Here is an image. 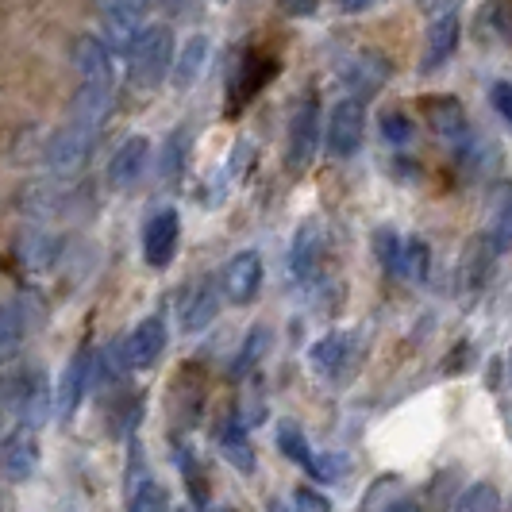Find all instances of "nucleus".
I'll list each match as a JSON object with an SVG mask.
<instances>
[{"instance_id": "obj_38", "label": "nucleus", "mask_w": 512, "mask_h": 512, "mask_svg": "<svg viewBox=\"0 0 512 512\" xmlns=\"http://www.w3.org/2000/svg\"><path fill=\"white\" fill-rule=\"evenodd\" d=\"M216 4H228V0H216Z\"/></svg>"}, {"instance_id": "obj_33", "label": "nucleus", "mask_w": 512, "mask_h": 512, "mask_svg": "<svg viewBox=\"0 0 512 512\" xmlns=\"http://www.w3.org/2000/svg\"><path fill=\"white\" fill-rule=\"evenodd\" d=\"M293 505H297V509L328 512V509H332V497H324V493H316V489L301 486V489H297V493H293Z\"/></svg>"}, {"instance_id": "obj_5", "label": "nucleus", "mask_w": 512, "mask_h": 512, "mask_svg": "<svg viewBox=\"0 0 512 512\" xmlns=\"http://www.w3.org/2000/svg\"><path fill=\"white\" fill-rule=\"evenodd\" d=\"M362 135H366V101L347 97V101L335 104L332 116H328V135H324L328 154H332V158H351V154H359Z\"/></svg>"}, {"instance_id": "obj_8", "label": "nucleus", "mask_w": 512, "mask_h": 512, "mask_svg": "<svg viewBox=\"0 0 512 512\" xmlns=\"http://www.w3.org/2000/svg\"><path fill=\"white\" fill-rule=\"evenodd\" d=\"M324 251H328V239H324V224L320 220H305L297 235H293V247H289V278L297 285H308L320 266H324Z\"/></svg>"}, {"instance_id": "obj_19", "label": "nucleus", "mask_w": 512, "mask_h": 512, "mask_svg": "<svg viewBox=\"0 0 512 512\" xmlns=\"http://www.w3.org/2000/svg\"><path fill=\"white\" fill-rule=\"evenodd\" d=\"M216 439H220L224 459H228L239 474H255V443H251V436H247V424H243V420L228 416V420L220 424Z\"/></svg>"}, {"instance_id": "obj_34", "label": "nucleus", "mask_w": 512, "mask_h": 512, "mask_svg": "<svg viewBox=\"0 0 512 512\" xmlns=\"http://www.w3.org/2000/svg\"><path fill=\"white\" fill-rule=\"evenodd\" d=\"M185 143H189V131H174V135H170V154H166V166H162V174H166V178L174 174V162L181 166V154H185Z\"/></svg>"}, {"instance_id": "obj_12", "label": "nucleus", "mask_w": 512, "mask_h": 512, "mask_svg": "<svg viewBox=\"0 0 512 512\" xmlns=\"http://www.w3.org/2000/svg\"><path fill=\"white\" fill-rule=\"evenodd\" d=\"M97 135H101V128H93V124H85V120L70 116V120H66V128L54 131L51 147H47V162H51V166H58V170L77 166L85 154L93 151Z\"/></svg>"}, {"instance_id": "obj_32", "label": "nucleus", "mask_w": 512, "mask_h": 512, "mask_svg": "<svg viewBox=\"0 0 512 512\" xmlns=\"http://www.w3.org/2000/svg\"><path fill=\"white\" fill-rule=\"evenodd\" d=\"M489 104L497 108V116L509 124L512 120V85L509 81H493V89H489Z\"/></svg>"}, {"instance_id": "obj_6", "label": "nucleus", "mask_w": 512, "mask_h": 512, "mask_svg": "<svg viewBox=\"0 0 512 512\" xmlns=\"http://www.w3.org/2000/svg\"><path fill=\"white\" fill-rule=\"evenodd\" d=\"M181 243V216L178 208H158L151 220L143 224V258L154 270H166Z\"/></svg>"}, {"instance_id": "obj_14", "label": "nucleus", "mask_w": 512, "mask_h": 512, "mask_svg": "<svg viewBox=\"0 0 512 512\" xmlns=\"http://www.w3.org/2000/svg\"><path fill=\"white\" fill-rule=\"evenodd\" d=\"M274 74H278V62H274V58H262L258 51L243 54V58H239V70H235V77H231V85H228V112L243 108Z\"/></svg>"}, {"instance_id": "obj_35", "label": "nucleus", "mask_w": 512, "mask_h": 512, "mask_svg": "<svg viewBox=\"0 0 512 512\" xmlns=\"http://www.w3.org/2000/svg\"><path fill=\"white\" fill-rule=\"evenodd\" d=\"M316 4H320V0H282V8L289 12V16H312Z\"/></svg>"}, {"instance_id": "obj_4", "label": "nucleus", "mask_w": 512, "mask_h": 512, "mask_svg": "<svg viewBox=\"0 0 512 512\" xmlns=\"http://www.w3.org/2000/svg\"><path fill=\"white\" fill-rule=\"evenodd\" d=\"M320 147V101L305 97V104L293 112V124H289V139H285V166L293 174H301L312 166Z\"/></svg>"}, {"instance_id": "obj_31", "label": "nucleus", "mask_w": 512, "mask_h": 512, "mask_svg": "<svg viewBox=\"0 0 512 512\" xmlns=\"http://www.w3.org/2000/svg\"><path fill=\"white\" fill-rule=\"evenodd\" d=\"M459 509L462 512H474V509H501V497L493 493L489 486H474L466 497L459 501Z\"/></svg>"}, {"instance_id": "obj_10", "label": "nucleus", "mask_w": 512, "mask_h": 512, "mask_svg": "<svg viewBox=\"0 0 512 512\" xmlns=\"http://www.w3.org/2000/svg\"><path fill=\"white\" fill-rule=\"evenodd\" d=\"M220 297H228L231 305H251L262 285V258L258 251H239L224 262L220 270Z\"/></svg>"}, {"instance_id": "obj_26", "label": "nucleus", "mask_w": 512, "mask_h": 512, "mask_svg": "<svg viewBox=\"0 0 512 512\" xmlns=\"http://www.w3.org/2000/svg\"><path fill=\"white\" fill-rule=\"evenodd\" d=\"M401 247H405V239H401L393 228L374 231V255H378V262H382V270L389 274V278L401 274Z\"/></svg>"}, {"instance_id": "obj_11", "label": "nucleus", "mask_w": 512, "mask_h": 512, "mask_svg": "<svg viewBox=\"0 0 512 512\" xmlns=\"http://www.w3.org/2000/svg\"><path fill=\"white\" fill-rule=\"evenodd\" d=\"M220 312V285L212 278H201V282L185 285L178 297V324L185 335H197L205 332L208 324L216 320Z\"/></svg>"}, {"instance_id": "obj_37", "label": "nucleus", "mask_w": 512, "mask_h": 512, "mask_svg": "<svg viewBox=\"0 0 512 512\" xmlns=\"http://www.w3.org/2000/svg\"><path fill=\"white\" fill-rule=\"evenodd\" d=\"M0 428H4V416H0Z\"/></svg>"}, {"instance_id": "obj_17", "label": "nucleus", "mask_w": 512, "mask_h": 512, "mask_svg": "<svg viewBox=\"0 0 512 512\" xmlns=\"http://www.w3.org/2000/svg\"><path fill=\"white\" fill-rule=\"evenodd\" d=\"M74 70L85 85H108L112 81V51L104 47L101 39L81 35L74 43Z\"/></svg>"}, {"instance_id": "obj_36", "label": "nucleus", "mask_w": 512, "mask_h": 512, "mask_svg": "<svg viewBox=\"0 0 512 512\" xmlns=\"http://www.w3.org/2000/svg\"><path fill=\"white\" fill-rule=\"evenodd\" d=\"M370 4H374V0H339V8H343V12H366Z\"/></svg>"}, {"instance_id": "obj_15", "label": "nucleus", "mask_w": 512, "mask_h": 512, "mask_svg": "<svg viewBox=\"0 0 512 512\" xmlns=\"http://www.w3.org/2000/svg\"><path fill=\"white\" fill-rule=\"evenodd\" d=\"M147 162H151V143H147V135H128L116 154H112V162H108V185L112 189H131L135 181L147 174Z\"/></svg>"}, {"instance_id": "obj_3", "label": "nucleus", "mask_w": 512, "mask_h": 512, "mask_svg": "<svg viewBox=\"0 0 512 512\" xmlns=\"http://www.w3.org/2000/svg\"><path fill=\"white\" fill-rule=\"evenodd\" d=\"M158 4H162V0H101L97 8H101V24H104V35H108L104 47L112 54L128 51L135 31L143 27V20L151 16Z\"/></svg>"}, {"instance_id": "obj_24", "label": "nucleus", "mask_w": 512, "mask_h": 512, "mask_svg": "<svg viewBox=\"0 0 512 512\" xmlns=\"http://www.w3.org/2000/svg\"><path fill=\"white\" fill-rule=\"evenodd\" d=\"M278 451H282L289 462H297V466L312 470L316 451L308 447V439H305V432H301V424H297V420H282V424H278Z\"/></svg>"}, {"instance_id": "obj_22", "label": "nucleus", "mask_w": 512, "mask_h": 512, "mask_svg": "<svg viewBox=\"0 0 512 512\" xmlns=\"http://www.w3.org/2000/svg\"><path fill=\"white\" fill-rule=\"evenodd\" d=\"M266 355H270V328H266V324H255V328L247 332V339L239 343V355L231 362V378L255 374L258 366L266 362Z\"/></svg>"}, {"instance_id": "obj_18", "label": "nucleus", "mask_w": 512, "mask_h": 512, "mask_svg": "<svg viewBox=\"0 0 512 512\" xmlns=\"http://www.w3.org/2000/svg\"><path fill=\"white\" fill-rule=\"evenodd\" d=\"M0 462H4V474H8V478H16V482L31 478L35 466H39V443H35V432H31V428H20L16 436L4 439V455H0Z\"/></svg>"}, {"instance_id": "obj_7", "label": "nucleus", "mask_w": 512, "mask_h": 512, "mask_svg": "<svg viewBox=\"0 0 512 512\" xmlns=\"http://www.w3.org/2000/svg\"><path fill=\"white\" fill-rule=\"evenodd\" d=\"M393 74V66H389V58L382 51H374V47H366V51H355L351 54V62H343L339 66V77H343V85L359 97V101H370L374 93H382V85L389 81Z\"/></svg>"}, {"instance_id": "obj_23", "label": "nucleus", "mask_w": 512, "mask_h": 512, "mask_svg": "<svg viewBox=\"0 0 512 512\" xmlns=\"http://www.w3.org/2000/svg\"><path fill=\"white\" fill-rule=\"evenodd\" d=\"M428 270H432V247L424 239H405L401 247V282H428Z\"/></svg>"}, {"instance_id": "obj_1", "label": "nucleus", "mask_w": 512, "mask_h": 512, "mask_svg": "<svg viewBox=\"0 0 512 512\" xmlns=\"http://www.w3.org/2000/svg\"><path fill=\"white\" fill-rule=\"evenodd\" d=\"M124 54H128L131 81L139 89H158L174 62V35H170V27H139Z\"/></svg>"}, {"instance_id": "obj_27", "label": "nucleus", "mask_w": 512, "mask_h": 512, "mask_svg": "<svg viewBox=\"0 0 512 512\" xmlns=\"http://www.w3.org/2000/svg\"><path fill=\"white\" fill-rule=\"evenodd\" d=\"M166 505H170V497L162 493V486L154 482L151 474H147V478H135V482H131L128 509L143 512V509H166Z\"/></svg>"}, {"instance_id": "obj_29", "label": "nucleus", "mask_w": 512, "mask_h": 512, "mask_svg": "<svg viewBox=\"0 0 512 512\" xmlns=\"http://www.w3.org/2000/svg\"><path fill=\"white\" fill-rule=\"evenodd\" d=\"M382 135H385V143H393V147H409L416 131H412V120L405 116V112H385Z\"/></svg>"}, {"instance_id": "obj_16", "label": "nucleus", "mask_w": 512, "mask_h": 512, "mask_svg": "<svg viewBox=\"0 0 512 512\" xmlns=\"http://www.w3.org/2000/svg\"><path fill=\"white\" fill-rule=\"evenodd\" d=\"M124 351H128L131 370H151L154 362L162 359V351H166V324H162V316L139 320L135 332L124 339Z\"/></svg>"}, {"instance_id": "obj_9", "label": "nucleus", "mask_w": 512, "mask_h": 512, "mask_svg": "<svg viewBox=\"0 0 512 512\" xmlns=\"http://www.w3.org/2000/svg\"><path fill=\"white\" fill-rule=\"evenodd\" d=\"M89 382H93V351H89V347H77L74 359L66 362L62 382H58V389H54V397H51L58 420H74L77 405H81L85 393H89Z\"/></svg>"}, {"instance_id": "obj_39", "label": "nucleus", "mask_w": 512, "mask_h": 512, "mask_svg": "<svg viewBox=\"0 0 512 512\" xmlns=\"http://www.w3.org/2000/svg\"><path fill=\"white\" fill-rule=\"evenodd\" d=\"M420 4H424V0H420Z\"/></svg>"}, {"instance_id": "obj_2", "label": "nucleus", "mask_w": 512, "mask_h": 512, "mask_svg": "<svg viewBox=\"0 0 512 512\" xmlns=\"http://www.w3.org/2000/svg\"><path fill=\"white\" fill-rule=\"evenodd\" d=\"M362 359V339L355 332H328L320 343H312L308 362L324 382H347Z\"/></svg>"}, {"instance_id": "obj_25", "label": "nucleus", "mask_w": 512, "mask_h": 512, "mask_svg": "<svg viewBox=\"0 0 512 512\" xmlns=\"http://www.w3.org/2000/svg\"><path fill=\"white\" fill-rule=\"evenodd\" d=\"M24 332H27L24 312L16 305H0V362L16 359V351L24 343Z\"/></svg>"}, {"instance_id": "obj_28", "label": "nucleus", "mask_w": 512, "mask_h": 512, "mask_svg": "<svg viewBox=\"0 0 512 512\" xmlns=\"http://www.w3.org/2000/svg\"><path fill=\"white\" fill-rule=\"evenodd\" d=\"M174 462H178L181 474H185V482H189V493H193V505H201V509H205V505H208L205 474H201V466H197V459H193V451H189V447H178V455H174Z\"/></svg>"}, {"instance_id": "obj_20", "label": "nucleus", "mask_w": 512, "mask_h": 512, "mask_svg": "<svg viewBox=\"0 0 512 512\" xmlns=\"http://www.w3.org/2000/svg\"><path fill=\"white\" fill-rule=\"evenodd\" d=\"M424 112H428V124L436 128V135H443L447 143L466 139V112H462V104L455 97H428Z\"/></svg>"}, {"instance_id": "obj_13", "label": "nucleus", "mask_w": 512, "mask_h": 512, "mask_svg": "<svg viewBox=\"0 0 512 512\" xmlns=\"http://www.w3.org/2000/svg\"><path fill=\"white\" fill-rule=\"evenodd\" d=\"M459 35H462V24H459V12L455 8H447V12H439L432 27H428V54H424V62H420V74H436L443 70L455 51H459Z\"/></svg>"}, {"instance_id": "obj_21", "label": "nucleus", "mask_w": 512, "mask_h": 512, "mask_svg": "<svg viewBox=\"0 0 512 512\" xmlns=\"http://www.w3.org/2000/svg\"><path fill=\"white\" fill-rule=\"evenodd\" d=\"M208 51H212V43H208V35H193L185 47H181L178 62H170V70H174V89H189L197 74L205 70L208 62Z\"/></svg>"}, {"instance_id": "obj_30", "label": "nucleus", "mask_w": 512, "mask_h": 512, "mask_svg": "<svg viewBox=\"0 0 512 512\" xmlns=\"http://www.w3.org/2000/svg\"><path fill=\"white\" fill-rule=\"evenodd\" d=\"M478 20H482V35H497V39H505L509 35V4L505 0H493L486 4L482 12H478Z\"/></svg>"}]
</instances>
